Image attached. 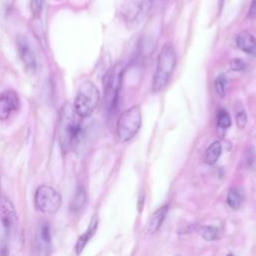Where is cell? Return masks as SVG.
Returning <instances> with one entry per match:
<instances>
[{
  "instance_id": "1",
  "label": "cell",
  "mask_w": 256,
  "mask_h": 256,
  "mask_svg": "<svg viewBox=\"0 0 256 256\" xmlns=\"http://www.w3.org/2000/svg\"><path fill=\"white\" fill-rule=\"evenodd\" d=\"M76 113L73 107L66 103L63 105L58 125V139L63 152L68 153L80 143L83 136V128L76 119Z\"/></svg>"
},
{
  "instance_id": "2",
  "label": "cell",
  "mask_w": 256,
  "mask_h": 256,
  "mask_svg": "<svg viewBox=\"0 0 256 256\" xmlns=\"http://www.w3.org/2000/svg\"><path fill=\"white\" fill-rule=\"evenodd\" d=\"M176 65V51L173 45L165 44L158 55L156 70L152 81L153 92H159L169 83Z\"/></svg>"
},
{
  "instance_id": "3",
  "label": "cell",
  "mask_w": 256,
  "mask_h": 256,
  "mask_svg": "<svg viewBox=\"0 0 256 256\" xmlns=\"http://www.w3.org/2000/svg\"><path fill=\"white\" fill-rule=\"evenodd\" d=\"M124 64L119 62L113 65L103 78L104 102L107 111L112 112L117 107L119 92L124 74Z\"/></svg>"
},
{
  "instance_id": "4",
  "label": "cell",
  "mask_w": 256,
  "mask_h": 256,
  "mask_svg": "<svg viewBox=\"0 0 256 256\" xmlns=\"http://www.w3.org/2000/svg\"><path fill=\"white\" fill-rule=\"evenodd\" d=\"M99 102L98 88L90 81L83 82L76 93L73 109L80 118H86L94 112Z\"/></svg>"
},
{
  "instance_id": "5",
  "label": "cell",
  "mask_w": 256,
  "mask_h": 256,
  "mask_svg": "<svg viewBox=\"0 0 256 256\" xmlns=\"http://www.w3.org/2000/svg\"><path fill=\"white\" fill-rule=\"evenodd\" d=\"M141 110L138 105L125 110L116 124V136L119 142H127L137 134L141 126Z\"/></svg>"
},
{
  "instance_id": "6",
  "label": "cell",
  "mask_w": 256,
  "mask_h": 256,
  "mask_svg": "<svg viewBox=\"0 0 256 256\" xmlns=\"http://www.w3.org/2000/svg\"><path fill=\"white\" fill-rule=\"evenodd\" d=\"M61 196L59 192L49 185H41L34 195V204L37 210L44 214H54L61 206Z\"/></svg>"
},
{
  "instance_id": "7",
  "label": "cell",
  "mask_w": 256,
  "mask_h": 256,
  "mask_svg": "<svg viewBox=\"0 0 256 256\" xmlns=\"http://www.w3.org/2000/svg\"><path fill=\"white\" fill-rule=\"evenodd\" d=\"M152 5V0H123L120 13L130 26L137 25L147 15Z\"/></svg>"
},
{
  "instance_id": "8",
  "label": "cell",
  "mask_w": 256,
  "mask_h": 256,
  "mask_svg": "<svg viewBox=\"0 0 256 256\" xmlns=\"http://www.w3.org/2000/svg\"><path fill=\"white\" fill-rule=\"evenodd\" d=\"M16 48L23 66L29 72H35L38 62L35 50L29 39L25 35H18L16 37Z\"/></svg>"
},
{
  "instance_id": "9",
  "label": "cell",
  "mask_w": 256,
  "mask_h": 256,
  "mask_svg": "<svg viewBox=\"0 0 256 256\" xmlns=\"http://www.w3.org/2000/svg\"><path fill=\"white\" fill-rule=\"evenodd\" d=\"M0 220L8 236L17 231L18 216L13 203L6 197L0 196Z\"/></svg>"
},
{
  "instance_id": "10",
  "label": "cell",
  "mask_w": 256,
  "mask_h": 256,
  "mask_svg": "<svg viewBox=\"0 0 256 256\" xmlns=\"http://www.w3.org/2000/svg\"><path fill=\"white\" fill-rule=\"evenodd\" d=\"M35 250L37 256H50L52 252L51 227L48 222L41 221L35 232Z\"/></svg>"
},
{
  "instance_id": "11",
  "label": "cell",
  "mask_w": 256,
  "mask_h": 256,
  "mask_svg": "<svg viewBox=\"0 0 256 256\" xmlns=\"http://www.w3.org/2000/svg\"><path fill=\"white\" fill-rule=\"evenodd\" d=\"M20 107V99L17 93L7 90L0 94V120H7L12 113L16 112Z\"/></svg>"
},
{
  "instance_id": "12",
  "label": "cell",
  "mask_w": 256,
  "mask_h": 256,
  "mask_svg": "<svg viewBox=\"0 0 256 256\" xmlns=\"http://www.w3.org/2000/svg\"><path fill=\"white\" fill-rule=\"evenodd\" d=\"M236 45L243 52L256 56V39L249 32H240L236 37Z\"/></svg>"
},
{
  "instance_id": "13",
  "label": "cell",
  "mask_w": 256,
  "mask_h": 256,
  "mask_svg": "<svg viewBox=\"0 0 256 256\" xmlns=\"http://www.w3.org/2000/svg\"><path fill=\"white\" fill-rule=\"evenodd\" d=\"M97 226H98V219L96 216H93L87 230L78 238V240L76 242V245H75L76 255H80L82 253V251L84 250V248L87 245V243L89 242V240L92 238L93 235L95 234V232L97 230Z\"/></svg>"
},
{
  "instance_id": "14",
  "label": "cell",
  "mask_w": 256,
  "mask_h": 256,
  "mask_svg": "<svg viewBox=\"0 0 256 256\" xmlns=\"http://www.w3.org/2000/svg\"><path fill=\"white\" fill-rule=\"evenodd\" d=\"M168 212V205L160 207L158 210H156L150 218L149 225H148V232L149 233H155V232L161 227L163 223L166 215Z\"/></svg>"
},
{
  "instance_id": "15",
  "label": "cell",
  "mask_w": 256,
  "mask_h": 256,
  "mask_svg": "<svg viewBox=\"0 0 256 256\" xmlns=\"http://www.w3.org/2000/svg\"><path fill=\"white\" fill-rule=\"evenodd\" d=\"M221 151H222V145H221L220 141H215L212 144L209 145V147L207 148L205 155H204L205 163H207L209 165L215 164L219 156L221 155Z\"/></svg>"
},
{
  "instance_id": "16",
  "label": "cell",
  "mask_w": 256,
  "mask_h": 256,
  "mask_svg": "<svg viewBox=\"0 0 256 256\" xmlns=\"http://www.w3.org/2000/svg\"><path fill=\"white\" fill-rule=\"evenodd\" d=\"M86 203H87L86 191L84 188L79 187L76 190V192L72 198V201L70 204V210L73 212H79L84 208Z\"/></svg>"
},
{
  "instance_id": "17",
  "label": "cell",
  "mask_w": 256,
  "mask_h": 256,
  "mask_svg": "<svg viewBox=\"0 0 256 256\" xmlns=\"http://www.w3.org/2000/svg\"><path fill=\"white\" fill-rule=\"evenodd\" d=\"M197 231L201 235V237L206 241H212L218 237V229L214 226H208V225L199 226Z\"/></svg>"
},
{
  "instance_id": "18",
  "label": "cell",
  "mask_w": 256,
  "mask_h": 256,
  "mask_svg": "<svg viewBox=\"0 0 256 256\" xmlns=\"http://www.w3.org/2000/svg\"><path fill=\"white\" fill-rule=\"evenodd\" d=\"M235 119H236V124L240 129H243L246 126L247 113L241 102H238L235 105Z\"/></svg>"
},
{
  "instance_id": "19",
  "label": "cell",
  "mask_w": 256,
  "mask_h": 256,
  "mask_svg": "<svg viewBox=\"0 0 256 256\" xmlns=\"http://www.w3.org/2000/svg\"><path fill=\"white\" fill-rule=\"evenodd\" d=\"M242 202V197L237 189L231 188L227 193V204L232 209H237Z\"/></svg>"
},
{
  "instance_id": "20",
  "label": "cell",
  "mask_w": 256,
  "mask_h": 256,
  "mask_svg": "<svg viewBox=\"0 0 256 256\" xmlns=\"http://www.w3.org/2000/svg\"><path fill=\"white\" fill-rule=\"evenodd\" d=\"M217 125L222 130H226L231 126L230 115L225 109H220L217 113Z\"/></svg>"
},
{
  "instance_id": "21",
  "label": "cell",
  "mask_w": 256,
  "mask_h": 256,
  "mask_svg": "<svg viewBox=\"0 0 256 256\" xmlns=\"http://www.w3.org/2000/svg\"><path fill=\"white\" fill-rule=\"evenodd\" d=\"M215 89L219 96L225 95L226 90V77L224 74H219L215 79Z\"/></svg>"
},
{
  "instance_id": "22",
  "label": "cell",
  "mask_w": 256,
  "mask_h": 256,
  "mask_svg": "<svg viewBox=\"0 0 256 256\" xmlns=\"http://www.w3.org/2000/svg\"><path fill=\"white\" fill-rule=\"evenodd\" d=\"M246 67L245 62L240 58H234L232 59L230 62V68L233 71H242Z\"/></svg>"
},
{
  "instance_id": "23",
  "label": "cell",
  "mask_w": 256,
  "mask_h": 256,
  "mask_svg": "<svg viewBox=\"0 0 256 256\" xmlns=\"http://www.w3.org/2000/svg\"><path fill=\"white\" fill-rule=\"evenodd\" d=\"M30 6H31V11L34 16H39L42 7H43V0H30Z\"/></svg>"
},
{
  "instance_id": "24",
  "label": "cell",
  "mask_w": 256,
  "mask_h": 256,
  "mask_svg": "<svg viewBox=\"0 0 256 256\" xmlns=\"http://www.w3.org/2000/svg\"><path fill=\"white\" fill-rule=\"evenodd\" d=\"M246 162L248 166H252L255 162V151L253 148H250L246 153Z\"/></svg>"
},
{
  "instance_id": "25",
  "label": "cell",
  "mask_w": 256,
  "mask_h": 256,
  "mask_svg": "<svg viewBox=\"0 0 256 256\" xmlns=\"http://www.w3.org/2000/svg\"><path fill=\"white\" fill-rule=\"evenodd\" d=\"M0 256H8V249L5 243L0 244Z\"/></svg>"
},
{
  "instance_id": "26",
  "label": "cell",
  "mask_w": 256,
  "mask_h": 256,
  "mask_svg": "<svg viewBox=\"0 0 256 256\" xmlns=\"http://www.w3.org/2000/svg\"><path fill=\"white\" fill-rule=\"evenodd\" d=\"M249 15L250 16L256 15V0H252L250 8H249Z\"/></svg>"
},
{
  "instance_id": "27",
  "label": "cell",
  "mask_w": 256,
  "mask_h": 256,
  "mask_svg": "<svg viewBox=\"0 0 256 256\" xmlns=\"http://www.w3.org/2000/svg\"><path fill=\"white\" fill-rule=\"evenodd\" d=\"M226 256H234V255L233 254H227Z\"/></svg>"
},
{
  "instance_id": "28",
  "label": "cell",
  "mask_w": 256,
  "mask_h": 256,
  "mask_svg": "<svg viewBox=\"0 0 256 256\" xmlns=\"http://www.w3.org/2000/svg\"><path fill=\"white\" fill-rule=\"evenodd\" d=\"M175 256H180V255H175Z\"/></svg>"
}]
</instances>
